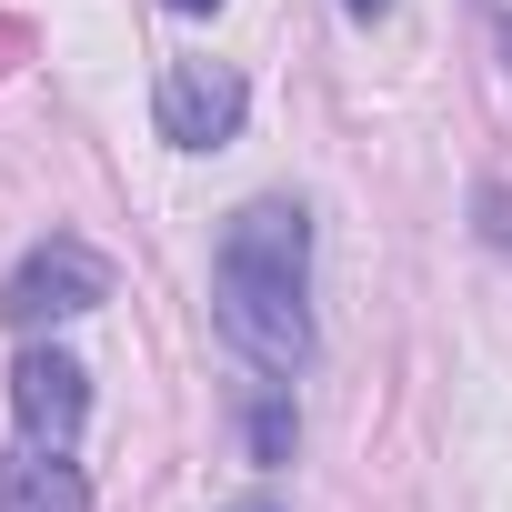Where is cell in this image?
Listing matches in <instances>:
<instances>
[{
    "mask_svg": "<svg viewBox=\"0 0 512 512\" xmlns=\"http://www.w3.org/2000/svg\"><path fill=\"white\" fill-rule=\"evenodd\" d=\"M211 312L251 372L292 382L312 362V221H302V201H241L221 221Z\"/></svg>",
    "mask_w": 512,
    "mask_h": 512,
    "instance_id": "cell-1",
    "label": "cell"
},
{
    "mask_svg": "<svg viewBox=\"0 0 512 512\" xmlns=\"http://www.w3.org/2000/svg\"><path fill=\"white\" fill-rule=\"evenodd\" d=\"M111 302V262L91 241H71V231H51L31 262L0 282V322L11 332H41V322H71V312H101Z\"/></svg>",
    "mask_w": 512,
    "mask_h": 512,
    "instance_id": "cell-2",
    "label": "cell"
},
{
    "mask_svg": "<svg viewBox=\"0 0 512 512\" xmlns=\"http://www.w3.org/2000/svg\"><path fill=\"white\" fill-rule=\"evenodd\" d=\"M241 111H251V91H241V71H221V61H181V71L161 81V141H181V151H221V141L241 131Z\"/></svg>",
    "mask_w": 512,
    "mask_h": 512,
    "instance_id": "cell-3",
    "label": "cell"
},
{
    "mask_svg": "<svg viewBox=\"0 0 512 512\" xmlns=\"http://www.w3.org/2000/svg\"><path fill=\"white\" fill-rule=\"evenodd\" d=\"M11 412H21V442H61V452H71V432H81V412H91L81 362H71V352H21V362H11Z\"/></svg>",
    "mask_w": 512,
    "mask_h": 512,
    "instance_id": "cell-4",
    "label": "cell"
},
{
    "mask_svg": "<svg viewBox=\"0 0 512 512\" xmlns=\"http://www.w3.org/2000/svg\"><path fill=\"white\" fill-rule=\"evenodd\" d=\"M0 512H91V482L61 442H21L0 462Z\"/></svg>",
    "mask_w": 512,
    "mask_h": 512,
    "instance_id": "cell-5",
    "label": "cell"
},
{
    "mask_svg": "<svg viewBox=\"0 0 512 512\" xmlns=\"http://www.w3.org/2000/svg\"><path fill=\"white\" fill-rule=\"evenodd\" d=\"M251 452H262V462H292V412H282V402L251 412Z\"/></svg>",
    "mask_w": 512,
    "mask_h": 512,
    "instance_id": "cell-6",
    "label": "cell"
},
{
    "mask_svg": "<svg viewBox=\"0 0 512 512\" xmlns=\"http://www.w3.org/2000/svg\"><path fill=\"white\" fill-rule=\"evenodd\" d=\"M342 11H352V21H382V11H392V0H342Z\"/></svg>",
    "mask_w": 512,
    "mask_h": 512,
    "instance_id": "cell-7",
    "label": "cell"
},
{
    "mask_svg": "<svg viewBox=\"0 0 512 512\" xmlns=\"http://www.w3.org/2000/svg\"><path fill=\"white\" fill-rule=\"evenodd\" d=\"M171 11H221V0H171Z\"/></svg>",
    "mask_w": 512,
    "mask_h": 512,
    "instance_id": "cell-8",
    "label": "cell"
},
{
    "mask_svg": "<svg viewBox=\"0 0 512 512\" xmlns=\"http://www.w3.org/2000/svg\"><path fill=\"white\" fill-rule=\"evenodd\" d=\"M502 41H512V31H502Z\"/></svg>",
    "mask_w": 512,
    "mask_h": 512,
    "instance_id": "cell-9",
    "label": "cell"
}]
</instances>
